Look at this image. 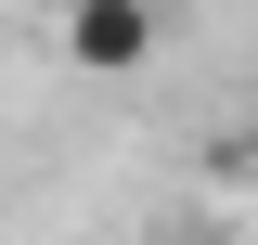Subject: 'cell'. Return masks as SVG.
Instances as JSON below:
<instances>
[{"label":"cell","mask_w":258,"mask_h":245,"mask_svg":"<svg viewBox=\"0 0 258 245\" xmlns=\"http://www.w3.org/2000/svg\"><path fill=\"white\" fill-rule=\"evenodd\" d=\"M155 39H168V0H78L64 13V65L78 78H142Z\"/></svg>","instance_id":"cell-1"},{"label":"cell","mask_w":258,"mask_h":245,"mask_svg":"<svg viewBox=\"0 0 258 245\" xmlns=\"http://www.w3.org/2000/svg\"><path fill=\"white\" fill-rule=\"evenodd\" d=\"M181 245H232V232H181Z\"/></svg>","instance_id":"cell-2"}]
</instances>
